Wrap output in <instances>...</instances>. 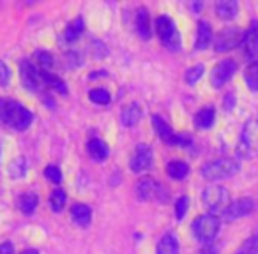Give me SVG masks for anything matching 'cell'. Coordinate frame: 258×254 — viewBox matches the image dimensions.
I'll return each mask as SVG.
<instances>
[{
	"label": "cell",
	"mask_w": 258,
	"mask_h": 254,
	"mask_svg": "<svg viewBox=\"0 0 258 254\" xmlns=\"http://www.w3.org/2000/svg\"><path fill=\"white\" fill-rule=\"evenodd\" d=\"M137 30L140 34L142 39H151V34H152V29H151V16H149V11L145 8H142L137 15Z\"/></svg>",
	"instance_id": "obj_22"
},
{
	"label": "cell",
	"mask_w": 258,
	"mask_h": 254,
	"mask_svg": "<svg viewBox=\"0 0 258 254\" xmlns=\"http://www.w3.org/2000/svg\"><path fill=\"white\" fill-rule=\"evenodd\" d=\"M237 154L246 159L258 155V118H251L244 124L237 145Z\"/></svg>",
	"instance_id": "obj_3"
},
{
	"label": "cell",
	"mask_w": 258,
	"mask_h": 254,
	"mask_svg": "<svg viewBox=\"0 0 258 254\" xmlns=\"http://www.w3.org/2000/svg\"><path fill=\"white\" fill-rule=\"evenodd\" d=\"M20 76H22L23 87L32 90V92L41 90V85H44L43 78H41V71H37L32 65V62H29V60L20 62Z\"/></svg>",
	"instance_id": "obj_10"
},
{
	"label": "cell",
	"mask_w": 258,
	"mask_h": 254,
	"mask_svg": "<svg viewBox=\"0 0 258 254\" xmlns=\"http://www.w3.org/2000/svg\"><path fill=\"white\" fill-rule=\"evenodd\" d=\"M156 32H158L161 43L165 44L168 50H173V51L180 50V36L172 18H168V16H159V18L156 20Z\"/></svg>",
	"instance_id": "obj_6"
},
{
	"label": "cell",
	"mask_w": 258,
	"mask_h": 254,
	"mask_svg": "<svg viewBox=\"0 0 258 254\" xmlns=\"http://www.w3.org/2000/svg\"><path fill=\"white\" fill-rule=\"evenodd\" d=\"M11 81V71L4 60H0V87H8Z\"/></svg>",
	"instance_id": "obj_36"
},
{
	"label": "cell",
	"mask_w": 258,
	"mask_h": 254,
	"mask_svg": "<svg viewBox=\"0 0 258 254\" xmlns=\"http://www.w3.org/2000/svg\"><path fill=\"white\" fill-rule=\"evenodd\" d=\"M0 254H15V247L11 242H4L0 243Z\"/></svg>",
	"instance_id": "obj_38"
},
{
	"label": "cell",
	"mask_w": 258,
	"mask_h": 254,
	"mask_svg": "<svg viewBox=\"0 0 258 254\" xmlns=\"http://www.w3.org/2000/svg\"><path fill=\"white\" fill-rule=\"evenodd\" d=\"M242 50L247 60L256 62L258 58V20L251 22L247 32L242 37Z\"/></svg>",
	"instance_id": "obj_12"
},
{
	"label": "cell",
	"mask_w": 258,
	"mask_h": 254,
	"mask_svg": "<svg viewBox=\"0 0 258 254\" xmlns=\"http://www.w3.org/2000/svg\"><path fill=\"white\" fill-rule=\"evenodd\" d=\"M156 254H179V240L173 233H166L161 236L156 247Z\"/></svg>",
	"instance_id": "obj_18"
},
{
	"label": "cell",
	"mask_w": 258,
	"mask_h": 254,
	"mask_svg": "<svg viewBox=\"0 0 258 254\" xmlns=\"http://www.w3.org/2000/svg\"><path fill=\"white\" fill-rule=\"evenodd\" d=\"M202 203L209 210V214H218L225 212L230 205V194L221 186H209L202 194Z\"/></svg>",
	"instance_id": "obj_5"
},
{
	"label": "cell",
	"mask_w": 258,
	"mask_h": 254,
	"mask_svg": "<svg viewBox=\"0 0 258 254\" xmlns=\"http://www.w3.org/2000/svg\"><path fill=\"white\" fill-rule=\"evenodd\" d=\"M129 166H131V172H135V173L147 172V170L152 166V148L145 143L137 145L133 155H131Z\"/></svg>",
	"instance_id": "obj_9"
},
{
	"label": "cell",
	"mask_w": 258,
	"mask_h": 254,
	"mask_svg": "<svg viewBox=\"0 0 258 254\" xmlns=\"http://www.w3.org/2000/svg\"><path fill=\"white\" fill-rule=\"evenodd\" d=\"M212 43V29L207 22H198L197 29V41H195V48L197 50H207Z\"/></svg>",
	"instance_id": "obj_17"
},
{
	"label": "cell",
	"mask_w": 258,
	"mask_h": 254,
	"mask_svg": "<svg viewBox=\"0 0 258 254\" xmlns=\"http://www.w3.org/2000/svg\"><path fill=\"white\" fill-rule=\"evenodd\" d=\"M214 120H216L214 108L207 106V108H202L197 113V117H195V125H197L198 129H211Z\"/></svg>",
	"instance_id": "obj_21"
},
{
	"label": "cell",
	"mask_w": 258,
	"mask_h": 254,
	"mask_svg": "<svg viewBox=\"0 0 258 254\" xmlns=\"http://www.w3.org/2000/svg\"><path fill=\"white\" fill-rule=\"evenodd\" d=\"M36 60H37V64H39L41 71L48 72L51 67H53V57H51V53H48V51H37Z\"/></svg>",
	"instance_id": "obj_32"
},
{
	"label": "cell",
	"mask_w": 258,
	"mask_h": 254,
	"mask_svg": "<svg viewBox=\"0 0 258 254\" xmlns=\"http://www.w3.org/2000/svg\"><path fill=\"white\" fill-rule=\"evenodd\" d=\"M242 37L244 34L240 32L235 27H228V29L221 30L218 34L214 41V50L219 51V53H225V51H230L233 48H237L239 44H242Z\"/></svg>",
	"instance_id": "obj_8"
},
{
	"label": "cell",
	"mask_w": 258,
	"mask_h": 254,
	"mask_svg": "<svg viewBox=\"0 0 258 254\" xmlns=\"http://www.w3.org/2000/svg\"><path fill=\"white\" fill-rule=\"evenodd\" d=\"M71 217L73 221L76 222L78 226L82 228H87L92 221V212H90L89 205H83V203H75L71 207Z\"/></svg>",
	"instance_id": "obj_15"
},
{
	"label": "cell",
	"mask_w": 258,
	"mask_h": 254,
	"mask_svg": "<svg viewBox=\"0 0 258 254\" xmlns=\"http://www.w3.org/2000/svg\"><path fill=\"white\" fill-rule=\"evenodd\" d=\"M187 207H189V200H187V196H180L175 203V217L179 219V221L180 219H184V215L187 214Z\"/></svg>",
	"instance_id": "obj_34"
},
{
	"label": "cell",
	"mask_w": 258,
	"mask_h": 254,
	"mask_svg": "<svg viewBox=\"0 0 258 254\" xmlns=\"http://www.w3.org/2000/svg\"><path fill=\"white\" fill-rule=\"evenodd\" d=\"M83 32V20L82 18H76L73 23H69L68 29H66V41L68 43H75L76 39H78L80 36H82Z\"/></svg>",
	"instance_id": "obj_27"
},
{
	"label": "cell",
	"mask_w": 258,
	"mask_h": 254,
	"mask_svg": "<svg viewBox=\"0 0 258 254\" xmlns=\"http://www.w3.org/2000/svg\"><path fill=\"white\" fill-rule=\"evenodd\" d=\"M254 208V203L251 198H240V200L233 201V203L228 205L223 215H225L226 221H235V219H240L244 215H249Z\"/></svg>",
	"instance_id": "obj_13"
},
{
	"label": "cell",
	"mask_w": 258,
	"mask_h": 254,
	"mask_svg": "<svg viewBox=\"0 0 258 254\" xmlns=\"http://www.w3.org/2000/svg\"><path fill=\"white\" fill-rule=\"evenodd\" d=\"M244 79H246V85L249 87V90L258 92V62H251L246 67L244 72Z\"/></svg>",
	"instance_id": "obj_25"
},
{
	"label": "cell",
	"mask_w": 258,
	"mask_h": 254,
	"mask_svg": "<svg viewBox=\"0 0 258 254\" xmlns=\"http://www.w3.org/2000/svg\"><path fill=\"white\" fill-rule=\"evenodd\" d=\"M50 207L53 212H62L66 207V193L62 189H53L50 194Z\"/></svg>",
	"instance_id": "obj_28"
},
{
	"label": "cell",
	"mask_w": 258,
	"mask_h": 254,
	"mask_svg": "<svg viewBox=\"0 0 258 254\" xmlns=\"http://www.w3.org/2000/svg\"><path fill=\"white\" fill-rule=\"evenodd\" d=\"M32 113L25 106L13 99L0 97V122L15 131H25L32 124Z\"/></svg>",
	"instance_id": "obj_1"
},
{
	"label": "cell",
	"mask_w": 258,
	"mask_h": 254,
	"mask_svg": "<svg viewBox=\"0 0 258 254\" xmlns=\"http://www.w3.org/2000/svg\"><path fill=\"white\" fill-rule=\"evenodd\" d=\"M204 71H205V67L202 64H197V65H193V67L187 69L186 71V83L187 85H195V83L202 78Z\"/></svg>",
	"instance_id": "obj_33"
},
{
	"label": "cell",
	"mask_w": 258,
	"mask_h": 254,
	"mask_svg": "<svg viewBox=\"0 0 258 254\" xmlns=\"http://www.w3.org/2000/svg\"><path fill=\"white\" fill-rule=\"evenodd\" d=\"M27 173V161L23 157H18L16 161L11 162V166H9V175L13 177V179H22V177H25Z\"/></svg>",
	"instance_id": "obj_30"
},
{
	"label": "cell",
	"mask_w": 258,
	"mask_h": 254,
	"mask_svg": "<svg viewBox=\"0 0 258 254\" xmlns=\"http://www.w3.org/2000/svg\"><path fill=\"white\" fill-rule=\"evenodd\" d=\"M37 203H39V200H37V196L34 193H27V194H23V196L20 198V208H22V212H23V214H27V215L34 214Z\"/></svg>",
	"instance_id": "obj_26"
},
{
	"label": "cell",
	"mask_w": 258,
	"mask_h": 254,
	"mask_svg": "<svg viewBox=\"0 0 258 254\" xmlns=\"http://www.w3.org/2000/svg\"><path fill=\"white\" fill-rule=\"evenodd\" d=\"M140 118H142V108H140V104L131 103V104H127V106H125L124 110H122L120 120H122V124H124L125 127H133V125H137L138 122H140Z\"/></svg>",
	"instance_id": "obj_19"
},
{
	"label": "cell",
	"mask_w": 258,
	"mask_h": 254,
	"mask_svg": "<svg viewBox=\"0 0 258 254\" xmlns=\"http://www.w3.org/2000/svg\"><path fill=\"white\" fill-rule=\"evenodd\" d=\"M239 161L233 157H221L211 161L207 164L202 166V177L209 182H219V180H226L233 177L239 172Z\"/></svg>",
	"instance_id": "obj_2"
},
{
	"label": "cell",
	"mask_w": 258,
	"mask_h": 254,
	"mask_svg": "<svg viewBox=\"0 0 258 254\" xmlns=\"http://www.w3.org/2000/svg\"><path fill=\"white\" fill-rule=\"evenodd\" d=\"M216 13L221 20H233L239 13V4L235 0H219L216 4Z\"/></svg>",
	"instance_id": "obj_20"
},
{
	"label": "cell",
	"mask_w": 258,
	"mask_h": 254,
	"mask_svg": "<svg viewBox=\"0 0 258 254\" xmlns=\"http://www.w3.org/2000/svg\"><path fill=\"white\" fill-rule=\"evenodd\" d=\"M219 217L214 214H204L193 221V235L198 242L202 243H211L219 233Z\"/></svg>",
	"instance_id": "obj_4"
},
{
	"label": "cell",
	"mask_w": 258,
	"mask_h": 254,
	"mask_svg": "<svg viewBox=\"0 0 258 254\" xmlns=\"http://www.w3.org/2000/svg\"><path fill=\"white\" fill-rule=\"evenodd\" d=\"M233 106H235V96H233V94L230 92V94H226V97H225V103H223V108H225L226 111H230Z\"/></svg>",
	"instance_id": "obj_37"
},
{
	"label": "cell",
	"mask_w": 258,
	"mask_h": 254,
	"mask_svg": "<svg viewBox=\"0 0 258 254\" xmlns=\"http://www.w3.org/2000/svg\"><path fill=\"white\" fill-rule=\"evenodd\" d=\"M20 254H39V252H37L36 249H25V250H22Z\"/></svg>",
	"instance_id": "obj_40"
},
{
	"label": "cell",
	"mask_w": 258,
	"mask_h": 254,
	"mask_svg": "<svg viewBox=\"0 0 258 254\" xmlns=\"http://www.w3.org/2000/svg\"><path fill=\"white\" fill-rule=\"evenodd\" d=\"M87 152H89L92 161L103 162L108 159V147L103 140H99V138H94V140H90L89 143H87Z\"/></svg>",
	"instance_id": "obj_16"
},
{
	"label": "cell",
	"mask_w": 258,
	"mask_h": 254,
	"mask_svg": "<svg viewBox=\"0 0 258 254\" xmlns=\"http://www.w3.org/2000/svg\"><path fill=\"white\" fill-rule=\"evenodd\" d=\"M235 254H258V233L249 236V238L237 249Z\"/></svg>",
	"instance_id": "obj_29"
},
{
	"label": "cell",
	"mask_w": 258,
	"mask_h": 254,
	"mask_svg": "<svg viewBox=\"0 0 258 254\" xmlns=\"http://www.w3.org/2000/svg\"><path fill=\"white\" fill-rule=\"evenodd\" d=\"M41 78H43L44 85H48L50 89L57 90L58 94H68V87H66V83L62 81L58 76H53V74H50V72H46V71H41Z\"/></svg>",
	"instance_id": "obj_24"
},
{
	"label": "cell",
	"mask_w": 258,
	"mask_h": 254,
	"mask_svg": "<svg viewBox=\"0 0 258 254\" xmlns=\"http://www.w3.org/2000/svg\"><path fill=\"white\" fill-rule=\"evenodd\" d=\"M89 97H90V101L96 104H108L111 99L108 90H104V89H92L89 92Z\"/></svg>",
	"instance_id": "obj_31"
},
{
	"label": "cell",
	"mask_w": 258,
	"mask_h": 254,
	"mask_svg": "<svg viewBox=\"0 0 258 254\" xmlns=\"http://www.w3.org/2000/svg\"><path fill=\"white\" fill-rule=\"evenodd\" d=\"M200 254H218V249L214 245H205L204 249L200 250Z\"/></svg>",
	"instance_id": "obj_39"
},
{
	"label": "cell",
	"mask_w": 258,
	"mask_h": 254,
	"mask_svg": "<svg viewBox=\"0 0 258 254\" xmlns=\"http://www.w3.org/2000/svg\"><path fill=\"white\" fill-rule=\"evenodd\" d=\"M152 125H154L156 133L159 134V138H161V140L165 141L166 145H179V147H187V145L191 143V140L187 136H180V134L173 133L172 127H170V125L166 124V122L163 120L159 115H154V117H152Z\"/></svg>",
	"instance_id": "obj_7"
},
{
	"label": "cell",
	"mask_w": 258,
	"mask_h": 254,
	"mask_svg": "<svg viewBox=\"0 0 258 254\" xmlns=\"http://www.w3.org/2000/svg\"><path fill=\"white\" fill-rule=\"evenodd\" d=\"M166 173H168L172 179L182 180V179H186L187 173H189V166L182 161H172V162H168V166H166Z\"/></svg>",
	"instance_id": "obj_23"
},
{
	"label": "cell",
	"mask_w": 258,
	"mask_h": 254,
	"mask_svg": "<svg viewBox=\"0 0 258 254\" xmlns=\"http://www.w3.org/2000/svg\"><path fill=\"white\" fill-rule=\"evenodd\" d=\"M235 71H237V64H235V62L230 60V58H226V60H221L211 71V83H212V87H216V89L223 87L230 78H232L233 74H235Z\"/></svg>",
	"instance_id": "obj_11"
},
{
	"label": "cell",
	"mask_w": 258,
	"mask_h": 254,
	"mask_svg": "<svg viewBox=\"0 0 258 254\" xmlns=\"http://www.w3.org/2000/svg\"><path fill=\"white\" fill-rule=\"evenodd\" d=\"M159 193H161V186L151 177H144L137 182V194L142 201L154 200L159 196Z\"/></svg>",
	"instance_id": "obj_14"
},
{
	"label": "cell",
	"mask_w": 258,
	"mask_h": 254,
	"mask_svg": "<svg viewBox=\"0 0 258 254\" xmlns=\"http://www.w3.org/2000/svg\"><path fill=\"white\" fill-rule=\"evenodd\" d=\"M44 175H46V179L51 180L53 184H60L62 182V172L53 164L46 166V170H44Z\"/></svg>",
	"instance_id": "obj_35"
}]
</instances>
